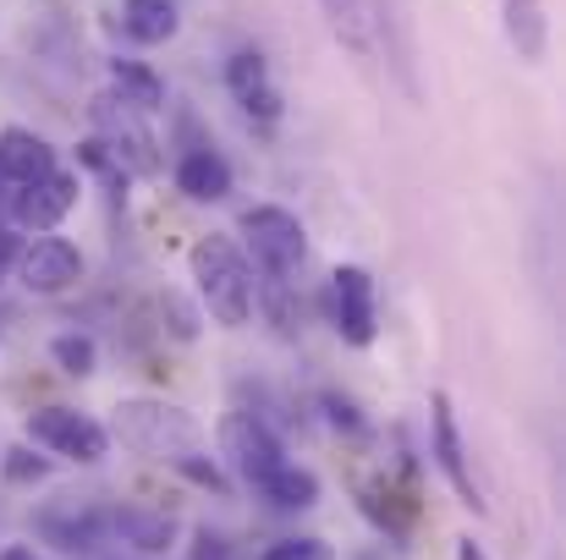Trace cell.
<instances>
[{
	"mask_svg": "<svg viewBox=\"0 0 566 560\" xmlns=\"http://www.w3.org/2000/svg\"><path fill=\"white\" fill-rule=\"evenodd\" d=\"M105 434H116L127 451H144V456L171 462V467L203 456V423L192 418L188 406L160 401V395H127V401H116Z\"/></svg>",
	"mask_w": 566,
	"mask_h": 560,
	"instance_id": "cell-1",
	"label": "cell"
},
{
	"mask_svg": "<svg viewBox=\"0 0 566 560\" xmlns=\"http://www.w3.org/2000/svg\"><path fill=\"white\" fill-rule=\"evenodd\" d=\"M188 270L198 286V303L214 325L242 330L253 319V264L231 236H198L188 247Z\"/></svg>",
	"mask_w": 566,
	"mask_h": 560,
	"instance_id": "cell-2",
	"label": "cell"
},
{
	"mask_svg": "<svg viewBox=\"0 0 566 560\" xmlns=\"http://www.w3.org/2000/svg\"><path fill=\"white\" fill-rule=\"evenodd\" d=\"M242 242H248L253 264H259L270 281L297 275V264L308 258V231H303V220H297L292 209H281V203L248 209V214H242Z\"/></svg>",
	"mask_w": 566,
	"mask_h": 560,
	"instance_id": "cell-3",
	"label": "cell"
},
{
	"mask_svg": "<svg viewBox=\"0 0 566 560\" xmlns=\"http://www.w3.org/2000/svg\"><path fill=\"white\" fill-rule=\"evenodd\" d=\"M88 116H94V138L122 160L127 177H160V144L149 133V116H138L133 105H122L111 88L88 105Z\"/></svg>",
	"mask_w": 566,
	"mask_h": 560,
	"instance_id": "cell-4",
	"label": "cell"
},
{
	"mask_svg": "<svg viewBox=\"0 0 566 560\" xmlns=\"http://www.w3.org/2000/svg\"><path fill=\"white\" fill-rule=\"evenodd\" d=\"M28 440L44 445V451H55V456H66V462H83V467L105 462V451H111L105 423H94L88 412H72V406H39V412H28Z\"/></svg>",
	"mask_w": 566,
	"mask_h": 560,
	"instance_id": "cell-5",
	"label": "cell"
},
{
	"mask_svg": "<svg viewBox=\"0 0 566 560\" xmlns=\"http://www.w3.org/2000/svg\"><path fill=\"white\" fill-rule=\"evenodd\" d=\"M220 462H226L248 489H259L286 456H281V440H275L253 412H231V418H220Z\"/></svg>",
	"mask_w": 566,
	"mask_h": 560,
	"instance_id": "cell-6",
	"label": "cell"
},
{
	"mask_svg": "<svg viewBox=\"0 0 566 560\" xmlns=\"http://www.w3.org/2000/svg\"><path fill=\"white\" fill-rule=\"evenodd\" d=\"M331 319H336V336L347 347H369L379 336L375 275L364 264H336V275H331Z\"/></svg>",
	"mask_w": 566,
	"mask_h": 560,
	"instance_id": "cell-7",
	"label": "cell"
},
{
	"mask_svg": "<svg viewBox=\"0 0 566 560\" xmlns=\"http://www.w3.org/2000/svg\"><path fill=\"white\" fill-rule=\"evenodd\" d=\"M17 281L33 297H66L83 281V253L66 236H39L17 253Z\"/></svg>",
	"mask_w": 566,
	"mask_h": 560,
	"instance_id": "cell-8",
	"label": "cell"
},
{
	"mask_svg": "<svg viewBox=\"0 0 566 560\" xmlns=\"http://www.w3.org/2000/svg\"><path fill=\"white\" fill-rule=\"evenodd\" d=\"M429 434H434V462H440V473L451 478L457 500H462L468 511H484V495H479V478H473V467H468V445H462V429H457V412H451V395H446V390L429 395Z\"/></svg>",
	"mask_w": 566,
	"mask_h": 560,
	"instance_id": "cell-9",
	"label": "cell"
},
{
	"mask_svg": "<svg viewBox=\"0 0 566 560\" xmlns=\"http://www.w3.org/2000/svg\"><path fill=\"white\" fill-rule=\"evenodd\" d=\"M77 192H83V182H77L72 171H50V177H39V182L17 187V192H11V225L50 236V231L77 209Z\"/></svg>",
	"mask_w": 566,
	"mask_h": 560,
	"instance_id": "cell-10",
	"label": "cell"
},
{
	"mask_svg": "<svg viewBox=\"0 0 566 560\" xmlns=\"http://www.w3.org/2000/svg\"><path fill=\"white\" fill-rule=\"evenodd\" d=\"M226 88L237 94V105H242L253 121H275V116H281V94H275L270 66H264L259 50H237V55L226 61Z\"/></svg>",
	"mask_w": 566,
	"mask_h": 560,
	"instance_id": "cell-11",
	"label": "cell"
},
{
	"mask_svg": "<svg viewBox=\"0 0 566 560\" xmlns=\"http://www.w3.org/2000/svg\"><path fill=\"white\" fill-rule=\"evenodd\" d=\"M50 171H55V149L39 133H28V127H6L0 133V177L11 187H28L39 177H50Z\"/></svg>",
	"mask_w": 566,
	"mask_h": 560,
	"instance_id": "cell-12",
	"label": "cell"
},
{
	"mask_svg": "<svg viewBox=\"0 0 566 560\" xmlns=\"http://www.w3.org/2000/svg\"><path fill=\"white\" fill-rule=\"evenodd\" d=\"M501 22H506V39H512L517 61L539 66L545 50H551V17H545V0H501Z\"/></svg>",
	"mask_w": 566,
	"mask_h": 560,
	"instance_id": "cell-13",
	"label": "cell"
},
{
	"mask_svg": "<svg viewBox=\"0 0 566 560\" xmlns=\"http://www.w3.org/2000/svg\"><path fill=\"white\" fill-rule=\"evenodd\" d=\"M111 94H116L122 105H133L138 116L166 110V77H160L155 66L133 61V55H116V61H111Z\"/></svg>",
	"mask_w": 566,
	"mask_h": 560,
	"instance_id": "cell-14",
	"label": "cell"
},
{
	"mask_svg": "<svg viewBox=\"0 0 566 560\" xmlns=\"http://www.w3.org/2000/svg\"><path fill=\"white\" fill-rule=\"evenodd\" d=\"M177 192H188L192 203H220L231 192V166L203 144V149H188L177 160Z\"/></svg>",
	"mask_w": 566,
	"mask_h": 560,
	"instance_id": "cell-15",
	"label": "cell"
},
{
	"mask_svg": "<svg viewBox=\"0 0 566 560\" xmlns=\"http://www.w3.org/2000/svg\"><path fill=\"white\" fill-rule=\"evenodd\" d=\"M177 28H182L177 0H122V33L133 44H166L177 39Z\"/></svg>",
	"mask_w": 566,
	"mask_h": 560,
	"instance_id": "cell-16",
	"label": "cell"
},
{
	"mask_svg": "<svg viewBox=\"0 0 566 560\" xmlns=\"http://www.w3.org/2000/svg\"><path fill=\"white\" fill-rule=\"evenodd\" d=\"M259 495H264L270 506H281V511H308V506L319 500V478H314L308 467H297V462H281V467L259 484Z\"/></svg>",
	"mask_w": 566,
	"mask_h": 560,
	"instance_id": "cell-17",
	"label": "cell"
},
{
	"mask_svg": "<svg viewBox=\"0 0 566 560\" xmlns=\"http://www.w3.org/2000/svg\"><path fill=\"white\" fill-rule=\"evenodd\" d=\"M319 11H325L331 33H336L353 55H369V50H375V39H369V28H375L369 0H319Z\"/></svg>",
	"mask_w": 566,
	"mask_h": 560,
	"instance_id": "cell-18",
	"label": "cell"
},
{
	"mask_svg": "<svg viewBox=\"0 0 566 560\" xmlns=\"http://www.w3.org/2000/svg\"><path fill=\"white\" fill-rule=\"evenodd\" d=\"M116 533H122L127 545L160 556V550H171V539H177V517H166V511H116Z\"/></svg>",
	"mask_w": 566,
	"mask_h": 560,
	"instance_id": "cell-19",
	"label": "cell"
},
{
	"mask_svg": "<svg viewBox=\"0 0 566 560\" xmlns=\"http://www.w3.org/2000/svg\"><path fill=\"white\" fill-rule=\"evenodd\" d=\"M50 363H55L61 373H72V379H88V373L99 369V347H94V336L66 330V336L50 341Z\"/></svg>",
	"mask_w": 566,
	"mask_h": 560,
	"instance_id": "cell-20",
	"label": "cell"
},
{
	"mask_svg": "<svg viewBox=\"0 0 566 560\" xmlns=\"http://www.w3.org/2000/svg\"><path fill=\"white\" fill-rule=\"evenodd\" d=\"M77 166H88L94 177H105L111 187H122V182H127L122 160H116V155H111V149H105L99 138H83V144H77Z\"/></svg>",
	"mask_w": 566,
	"mask_h": 560,
	"instance_id": "cell-21",
	"label": "cell"
},
{
	"mask_svg": "<svg viewBox=\"0 0 566 560\" xmlns=\"http://www.w3.org/2000/svg\"><path fill=\"white\" fill-rule=\"evenodd\" d=\"M0 473H6V484H39V478L50 473V462H44V456H33L28 445H11V451H6V462H0Z\"/></svg>",
	"mask_w": 566,
	"mask_h": 560,
	"instance_id": "cell-22",
	"label": "cell"
},
{
	"mask_svg": "<svg viewBox=\"0 0 566 560\" xmlns=\"http://www.w3.org/2000/svg\"><path fill=\"white\" fill-rule=\"evenodd\" d=\"M259 560H331V545L325 539H275Z\"/></svg>",
	"mask_w": 566,
	"mask_h": 560,
	"instance_id": "cell-23",
	"label": "cell"
},
{
	"mask_svg": "<svg viewBox=\"0 0 566 560\" xmlns=\"http://www.w3.org/2000/svg\"><path fill=\"white\" fill-rule=\"evenodd\" d=\"M192 556L198 560H242V550H226V539L203 528V533H198V545H192Z\"/></svg>",
	"mask_w": 566,
	"mask_h": 560,
	"instance_id": "cell-24",
	"label": "cell"
},
{
	"mask_svg": "<svg viewBox=\"0 0 566 560\" xmlns=\"http://www.w3.org/2000/svg\"><path fill=\"white\" fill-rule=\"evenodd\" d=\"M11 258H17V236H11V231H0V270H6Z\"/></svg>",
	"mask_w": 566,
	"mask_h": 560,
	"instance_id": "cell-25",
	"label": "cell"
},
{
	"mask_svg": "<svg viewBox=\"0 0 566 560\" xmlns=\"http://www.w3.org/2000/svg\"><path fill=\"white\" fill-rule=\"evenodd\" d=\"M0 560H44V556H33L28 545H6V550H0Z\"/></svg>",
	"mask_w": 566,
	"mask_h": 560,
	"instance_id": "cell-26",
	"label": "cell"
},
{
	"mask_svg": "<svg viewBox=\"0 0 566 560\" xmlns=\"http://www.w3.org/2000/svg\"><path fill=\"white\" fill-rule=\"evenodd\" d=\"M457 560H484V550L473 539H457Z\"/></svg>",
	"mask_w": 566,
	"mask_h": 560,
	"instance_id": "cell-27",
	"label": "cell"
}]
</instances>
